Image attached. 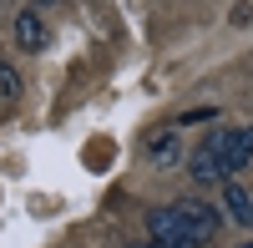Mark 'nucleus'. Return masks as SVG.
Instances as JSON below:
<instances>
[{
	"label": "nucleus",
	"instance_id": "obj_1",
	"mask_svg": "<svg viewBox=\"0 0 253 248\" xmlns=\"http://www.w3.org/2000/svg\"><path fill=\"white\" fill-rule=\"evenodd\" d=\"M208 147L223 157L228 177H233L253 162V127H218V132H208Z\"/></svg>",
	"mask_w": 253,
	"mask_h": 248
},
{
	"label": "nucleus",
	"instance_id": "obj_2",
	"mask_svg": "<svg viewBox=\"0 0 253 248\" xmlns=\"http://www.w3.org/2000/svg\"><path fill=\"white\" fill-rule=\"evenodd\" d=\"M147 233H152V243H167V238H198L193 223L182 218V208H152V213H147Z\"/></svg>",
	"mask_w": 253,
	"mask_h": 248
},
{
	"label": "nucleus",
	"instance_id": "obj_3",
	"mask_svg": "<svg viewBox=\"0 0 253 248\" xmlns=\"http://www.w3.org/2000/svg\"><path fill=\"white\" fill-rule=\"evenodd\" d=\"M177 208H182V218H187V223H193V233H198V243H208V238L218 233V223H223V213L213 208V203H198V198H182Z\"/></svg>",
	"mask_w": 253,
	"mask_h": 248
},
{
	"label": "nucleus",
	"instance_id": "obj_4",
	"mask_svg": "<svg viewBox=\"0 0 253 248\" xmlns=\"http://www.w3.org/2000/svg\"><path fill=\"white\" fill-rule=\"evenodd\" d=\"M10 36H15L20 51H41V46H46V20H41L36 10H20L15 26H10Z\"/></svg>",
	"mask_w": 253,
	"mask_h": 248
},
{
	"label": "nucleus",
	"instance_id": "obj_5",
	"mask_svg": "<svg viewBox=\"0 0 253 248\" xmlns=\"http://www.w3.org/2000/svg\"><path fill=\"white\" fill-rule=\"evenodd\" d=\"M193 182H203V188H213V182H228V167H223V157H218L213 147H208V142L193 152Z\"/></svg>",
	"mask_w": 253,
	"mask_h": 248
},
{
	"label": "nucleus",
	"instance_id": "obj_6",
	"mask_svg": "<svg viewBox=\"0 0 253 248\" xmlns=\"http://www.w3.org/2000/svg\"><path fill=\"white\" fill-rule=\"evenodd\" d=\"M223 208H228V218H233L238 228H253V193L248 188L228 182V188H223Z\"/></svg>",
	"mask_w": 253,
	"mask_h": 248
},
{
	"label": "nucleus",
	"instance_id": "obj_7",
	"mask_svg": "<svg viewBox=\"0 0 253 248\" xmlns=\"http://www.w3.org/2000/svg\"><path fill=\"white\" fill-rule=\"evenodd\" d=\"M147 157H152V167H177V162H182V147H177L172 132H157L152 142H147Z\"/></svg>",
	"mask_w": 253,
	"mask_h": 248
},
{
	"label": "nucleus",
	"instance_id": "obj_8",
	"mask_svg": "<svg viewBox=\"0 0 253 248\" xmlns=\"http://www.w3.org/2000/svg\"><path fill=\"white\" fill-rule=\"evenodd\" d=\"M15 96H20V71L15 66H0V107L15 101Z\"/></svg>",
	"mask_w": 253,
	"mask_h": 248
},
{
	"label": "nucleus",
	"instance_id": "obj_9",
	"mask_svg": "<svg viewBox=\"0 0 253 248\" xmlns=\"http://www.w3.org/2000/svg\"><path fill=\"white\" fill-rule=\"evenodd\" d=\"M213 117H218L213 107H208V112H182V117H177V127H193V122H213Z\"/></svg>",
	"mask_w": 253,
	"mask_h": 248
},
{
	"label": "nucleus",
	"instance_id": "obj_10",
	"mask_svg": "<svg viewBox=\"0 0 253 248\" xmlns=\"http://www.w3.org/2000/svg\"><path fill=\"white\" fill-rule=\"evenodd\" d=\"M152 248H203L198 238H167V243H152Z\"/></svg>",
	"mask_w": 253,
	"mask_h": 248
},
{
	"label": "nucleus",
	"instance_id": "obj_11",
	"mask_svg": "<svg viewBox=\"0 0 253 248\" xmlns=\"http://www.w3.org/2000/svg\"><path fill=\"white\" fill-rule=\"evenodd\" d=\"M126 248H152V243H126Z\"/></svg>",
	"mask_w": 253,
	"mask_h": 248
},
{
	"label": "nucleus",
	"instance_id": "obj_12",
	"mask_svg": "<svg viewBox=\"0 0 253 248\" xmlns=\"http://www.w3.org/2000/svg\"><path fill=\"white\" fill-rule=\"evenodd\" d=\"M36 5H51V0H36Z\"/></svg>",
	"mask_w": 253,
	"mask_h": 248
},
{
	"label": "nucleus",
	"instance_id": "obj_13",
	"mask_svg": "<svg viewBox=\"0 0 253 248\" xmlns=\"http://www.w3.org/2000/svg\"><path fill=\"white\" fill-rule=\"evenodd\" d=\"M243 248H253V238H248V243H243Z\"/></svg>",
	"mask_w": 253,
	"mask_h": 248
}]
</instances>
